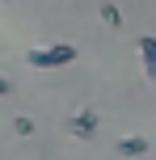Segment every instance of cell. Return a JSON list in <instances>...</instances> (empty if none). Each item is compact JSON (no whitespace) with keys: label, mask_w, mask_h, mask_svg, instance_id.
I'll return each instance as SVG.
<instances>
[{"label":"cell","mask_w":156,"mask_h":160,"mask_svg":"<svg viewBox=\"0 0 156 160\" xmlns=\"http://www.w3.org/2000/svg\"><path fill=\"white\" fill-rule=\"evenodd\" d=\"M143 148H148L143 139H127V143H123V152H131V156H135V152H143Z\"/></svg>","instance_id":"7a4b0ae2"},{"label":"cell","mask_w":156,"mask_h":160,"mask_svg":"<svg viewBox=\"0 0 156 160\" xmlns=\"http://www.w3.org/2000/svg\"><path fill=\"white\" fill-rule=\"evenodd\" d=\"M68 55H72V51H68V47H55V51H34V63H38V68H47V63H63V59Z\"/></svg>","instance_id":"6da1fadb"}]
</instances>
